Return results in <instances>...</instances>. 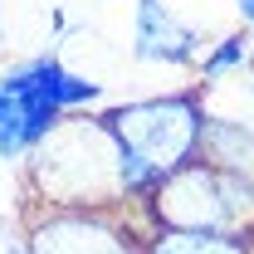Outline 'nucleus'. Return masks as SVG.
Instances as JSON below:
<instances>
[{
    "instance_id": "2",
    "label": "nucleus",
    "mask_w": 254,
    "mask_h": 254,
    "mask_svg": "<svg viewBox=\"0 0 254 254\" xmlns=\"http://www.w3.org/2000/svg\"><path fill=\"white\" fill-rule=\"evenodd\" d=\"M98 118L113 132V142L123 147L127 210H147V200L157 195L161 181L200 157V127H205L200 88L118 103V108H108Z\"/></svg>"
},
{
    "instance_id": "12",
    "label": "nucleus",
    "mask_w": 254,
    "mask_h": 254,
    "mask_svg": "<svg viewBox=\"0 0 254 254\" xmlns=\"http://www.w3.org/2000/svg\"><path fill=\"white\" fill-rule=\"evenodd\" d=\"M0 39H5V20H0Z\"/></svg>"
},
{
    "instance_id": "5",
    "label": "nucleus",
    "mask_w": 254,
    "mask_h": 254,
    "mask_svg": "<svg viewBox=\"0 0 254 254\" xmlns=\"http://www.w3.org/2000/svg\"><path fill=\"white\" fill-rule=\"evenodd\" d=\"M132 215H78V210H30L25 215V250L30 254H137L142 235Z\"/></svg>"
},
{
    "instance_id": "13",
    "label": "nucleus",
    "mask_w": 254,
    "mask_h": 254,
    "mask_svg": "<svg viewBox=\"0 0 254 254\" xmlns=\"http://www.w3.org/2000/svg\"><path fill=\"white\" fill-rule=\"evenodd\" d=\"M250 73H254V54H250Z\"/></svg>"
},
{
    "instance_id": "7",
    "label": "nucleus",
    "mask_w": 254,
    "mask_h": 254,
    "mask_svg": "<svg viewBox=\"0 0 254 254\" xmlns=\"http://www.w3.org/2000/svg\"><path fill=\"white\" fill-rule=\"evenodd\" d=\"M195 161H210L220 171H235L254 181V127L240 123V118H210L205 113V127H200V157Z\"/></svg>"
},
{
    "instance_id": "6",
    "label": "nucleus",
    "mask_w": 254,
    "mask_h": 254,
    "mask_svg": "<svg viewBox=\"0 0 254 254\" xmlns=\"http://www.w3.org/2000/svg\"><path fill=\"white\" fill-rule=\"evenodd\" d=\"M132 54L142 64H200V34L161 0H137L132 15Z\"/></svg>"
},
{
    "instance_id": "10",
    "label": "nucleus",
    "mask_w": 254,
    "mask_h": 254,
    "mask_svg": "<svg viewBox=\"0 0 254 254\" xmlns=\"http://www.w3.org/2000/svg\"><path fill=\"white\" fill-rule=\"evenodd\" d=\"M240 15H245V25H250V34H254V0H240Z\"/></svg>"
},
{
    "instance_id": "11",
    "label": "nucleus",
    "mask_w": 254,
    "mask_h": 254,
    "mask_svg": "<svg viewBox=\"0 0 254 254\" xmlns=\"http://www.w3.org/2000/svg\"><path fill=\"white\" fill-rule=\"evenodd\" d=\"M5 254H30V250H25V240H10V245H5Z\"/></svg>"
},
{
    "instance_id": "1",
    "label": "nucleus",
    "mask_w": 254,
    "mask_h": 254,
    "mask_svg": "<svg viewBox=\"0 0 254 254\" xmlns=\"http://www.w3.org/2000/svg\"><path fill=\"white\" fill-rule=\"evenodd\" d=\"M25 195L34 210H78V215H127L123 147L93 113H68L30 157Z\"/></svg>"
},
{
    "instance_id": "3",
    "label": "nucleus",
    "mask_w": 254,
    "mask_h": 254,
    "mask_svg": "<svg viewBox=\"0 0 254 254\" xmlns=\"http://www.w3.org/2000/svg\"><path fill=\"white\" fill-rule=\"evenodd\" d=\"M98 93L93 78L68 73L54 54H34L0 73V161H25L68 113L98 103Z\"/></svg>"
},
{
    "instance_id": "8",
    "label": "nucleus",
    "mask_w": 254,
    "mask_h": 254,
    "mask_svg": "<svg viewBox=\"0 0 254 254\" xmlns=\"http://www.w3.org/2000/svg\"><path fill=\"white\" fill-rule=\"evenodd\" d=\"M137 254H254V240H235V235H186V230H152Z\"/></svg>"
},
{
    "instance_id": "9",
    "label": "nucleus",
    "mask_w": 254,
    "mask_h": 254,
    "mask_svg": "<svg viewBox=\"0 0 254 254\" xmlns=\"http://www.w3.org/2000/svg\"><path fill=\"white\" fill-rule=\"evenodd\" d=\"M250 54H254V34H250V30L225 34L220 44L200 59V88H205V83H215V78H225V73H235V68H245Z\"/></svg>"
},
{
    "instance_id": "4",
    "label": "nucleus",
    "mask_w": 254,
    "mask_h": 254,
    "mask_svg": "<svg viewBox=\"0 0 254 254\" xmlns=\"http://www.w3.org/2000/svg\"><path fill=\"white\" fill-rule=\"evenodd\" d=\"M142 215L152 230L254 240V181L220 171L210 161H190L157 186V195L147 200Z\"/></svg>"
}]
</instances>
